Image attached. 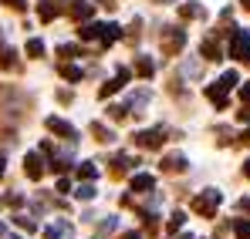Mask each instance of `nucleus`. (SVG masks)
<instances>
[{
    "mask_svg": "<svg viewBox=\"0 0 250 239\" xmlns=\"http://www.w3.org/2000/svg\"><path fill=\"white\" fill-rule=\"evenodd\" d=\"M220 192L216 189H207V192H200L196 199H193V212H200V216H213L216 212V205H220Z\"/></svg>",
    "mask_w": 250,
    "mask_h": 239,
    "instance_id": "1",
    "label": "nucleus"
},
{
    "mask_svg": "<svg viewBox=\"0 0 250 239\" xmlns=\"http://www.w3.org/2000/svg\"><path fill=\"white\" fill-rule=\"evenodd\" d=\"M230 57H237V61H247L250 57V34L247 31H233L230 34Z\"/></svg>",
    "mask_w": 250,
    "mask_h": 239,
    "instance_id": "2",
    "label": "nucleus"
},
{
    "mask_svg": "<svg viewBox=\"0 0 250 239\" xmlns=\"http://www.w3.org/2000/svg\"><path fill=\"white\" fill-rule=\"evenodd\" d=\"M183 44H186V31H179V27H166L163 31V54H179Z\"/></svg>",
    "mask_w": 250,
    "mask_h": 239,
    "instance_id": "3",
    "label": "nucleus"
},
{
    "mask_svg": "<svg viewBox=\"0 0 250 239\" xmlns=\"http://www.w3.org/2000/svg\"><path fill=\"white\" fill-rule=\"evenodd\" d=\"M163 142H166V131L163 128H152V131H139L135 135V145L139 148H163Z\"/></svg>",
    "mask_w": 250,
    "mask_h": 239,
    "instance_id": "4",
    "label": "nucleus"
},
{
    "mask_svg": "<svg viewBox=\"0 0 250 239\" xmlns=\"http://www.w3.org/2000/svg\"><path fill=\"white\" fill-rule=\"evenodd\" d=\"M24 172H27L31 179H41L44 175V165H41V155H38V152H31V155L24 159Z\"/></svg>",
    "mask_w": 250,
    "mask_h": 239,
    "instance_id": "5",
    "label": "nucleus"
},
{
    "mask_svg": "<svg viewBox=\"0 0 250 239\" xmlns=\"http://www.w3.org/2000/svg\"><path fill=\"white\" fill-rule=\"evenodd\" d=\"M207 98L213 101V105H216V108H227V88H223L220 81H216V84H209V88H207Z\"/></svg>",
    "mask_w": 250,
    "mask_h": 239,
    "instance_id": "6",
    "label": "nucleus"
},
{
    "mask_svg": "<svg viewBox=\"0 0 250 239\" xmlns=\"http://www.w3.org/2000/svg\"><path fill=\"white\" fill-rule=\"evenodd\" d=\"M125 81H128V71L122 68V71H119V78H115V81H108V84H102V91H98V94H102V98H108V94H115V91L122 88Z\"/></svg>",
    "mask_w": 250,
    "mask_h": 239,
    "instance_id": "7",
    "label": "nucleus"
},
{
    "mask_svg": "<svg viewBox=\"0 0 250 239\" xmlns=\"http://www.w3.org/2000/svg\"><path fill=\"white\" fill-rule=\"evenodd\" d=\"M47 128H51V131H58V135H64V138H75V135H78L68 121H61V118H47Z\"/></svg>",
    "mask_w": 250,
    "mask_h": 239,
    "instance_id": "8",
    "label": "nucleus"
},
{
    "mask_svg": "<svg viewBox=\"0 0 250 239\" xmlns=\"http://www.w3.org/2000/svg\"><path fill=\"white\" fill-rule=\"evenodd\" d=\"M163 172H186V159L183 155H166L163 159Z\"/></svg>",
    "mask_w": 250,
    "mask_h": 239,
    "instance_id": "9",
    "label": "nucleus"
},
{
    "mask_svg": "<svg viewBox=\"0 0 250 239\" xmlns=\"http://www.w3.org/2000/svg\"><path fill=\"white\" fill-rule=\"evenodd\" d=\"M152 185H156L152 175H135L132 179V192H152Z\"/></svg>",
    "mask_w": 250,
    "mask_h": 239,
    "instance_id": "10",
    "label": "nucleus"
},
{
    "mask_svg": "<svg viewBox=\"0 0 250 239\" xmlns=\"http://www.w3.org/2000/svg\"><path fill=\"white\" fill-rule=\"evenodd\" d=\"M200 54H203L207 61H220V44H216L213 37H207V40H203V47H200Z\"/></svg>",
    "mask_w": 250,
    "mask_h": 239,
    "instance_id": "11",
    "label": "nucleus"
},
{
    "mask_svg": "<svg viewBox=\"0 0 250 239\" xmlns=\"http://www.w3.org/2000/svg\"><path fill=\"white\" fill-rule=\"evenodd\" d=\"M152 71H156V64H152L149 57H139V61H135V74H139V78H152Z\"/></svg>",
    "mask_w": 250,
    "mask_h": 239,
    "instance_id": "12",
    "label": "nucleus"
},
{
    "mask_svg": "<svg viewBox=\"0 0 250 239\" xmlns=\"http://www.w3.org/2000/svg\"><path fill=\"white\" fill-rule=\"evenodd\" d=\"M179 14H183V17H186V20H193V17H203V14H207V10H203V7H200V3H183V7H179Z\"/></svg>",
    "mask_w": 250,
    "mask_h": 239,
    "instance_id": "13",
    "label": "nucleus"
},
{
    "mask_svg": "<svg viewBox=\"0 0 250 239\" xmlns=\"http://www.w3.org/2000/svg\"><path fill=\"white\" fill-rule=\"evenodd\" d=\"M78 37H82V40H91V37H102V24H84L82 31H78Z\"/></svg>",
    "mask_w": 250,
    "mask_h": 239,
    "instance_id": "14",
    "label": "nucleus"
},
{
    "mask_svg": "<svg viewBox=\"0 0 250 239\" xmlns=\"http://www.w3.org/2000/svg\"><path fill=\"white\" fill-rule=\"evenodd\" d=\"M91 135H95L98 142H115V135H112L105 125H91Z\"/></svg>",
    "mask_w": 250,
    "mask_h": 239,
    "instance_id": "15",
    "label": "nucleus"
},
{
    "mask_svg": "<svg viewBox=\"0 0 250 239\" xmlns=\"http://www.w3.org/2000/svg\"><path fill=\"white\" fill-rule=\"evenodd\" d=\"M71 14H75V17H91V3H88V0H75Z\"/></svg>",
    "mask_w": 250,
    "mask_h": 239,
    "instance_id": "16",
    "label": "nucleus"
},
{
    "mask_svg": "<svg viewBox=\"0 0 250 239\" xmlns=\"http://www.w3.org/2000/svg\"><path fill=\"white\" fill-rule=\"evenodd\" d=\"M58 71H61V74H64L68 81H82V68H71V64H61Z\"/></svg>",
    "mask_w": 250,
    "mask_h": 239,
    "instance_id": "17",
    "label": "nucleus"
},
{
    "mask_svg": "<svg viewBox=\"0 0 250 239\" xmlns=\"http://www.w3.org/2000/svg\"><path fill=\"white\" fill-rule=\"evenodd\" d=\"M128 165H132V162H128V159H122V155H119V159L112 162V175H115V179H119V175H125V168H128Z\"/></svg>",
    "mask_w": 250,
    "mask_h": 239,
    "instance_id": "18",
    "label": "nucleus"
},
{
    "mask_svg": "<svg viewBox=\"0 0 250 239\" xmlns=\"http://www.w3.org/2000/svg\"><path fill=\"white\" fill-rule=\"evenodd\" d=\"M58 17V3H41V20H54Z\"/></svg>",
    "mask_w": 250,
    "mask_h": 239,
    "instance_id": "19",
    "label": "nucleus"
},
{
    "mask_svg": "<svg viewBox=\"0 0 250 239\" xmlns=\"http://www.w3.org/2000/svg\"><path fill=\"white\" fill-rule=\"evenodd\" d=\"M220 84H223L227 91H230V88H237V84H240V78H237V71H227V74L220 78Z\"/></svg>",
    "mask_w": 250,
    "mask_h": 239,
    "instance_id": "20",
    "label": "nucleus"
},
{
    "mask_svg": "<svg viewBox=\"0 0 250 239\" xmlns=\"http://www.w3.org/2000/svg\"><path fill=\"white\" fill-rule=\"evenodd\" d=\"M14 222H17V226H21V229H27V233H34V229H38V222H34V219H31V216H17V219H14Z\"/></svg>",
    "mask_w": 250,
    "mask_h": 239,
    "instance_id": "21",
    "label": "nucleus"
},
{
    "mask_svg": "<svg viewBox=\"0 0 250 239\" xmlns=\"http://www.w3.org/2000/svg\"><path fill=\"white\" fill-rule=\"evenodd\" d=\"M78 199H95V185H91V182H84V185H78Z\"/></svg>",
    "mask_w": 250,
    "mask_h": 239,
    "instance_id": "22",
    "label": "nucleus"
},
{
    "mask_svg": "<svg viewBox=\"0 0 250 239\" xmlns=\"http://www.w3.org/2000/svg\"><path fill=\"white\" fill-rule=\"evenodd\" d=\"M115 226H119V219H115V216H108V219H105V222L98 226V236H105V233H112Z\"/></svg>",
    "mask_w": 250,
    "mask_h": 239,
    "instance_id": "23",
    "label": "nucleus"
},
{
    "mask_svg": "<svg viewBox=\"0 0 250 239\" xmlns=\"http://www.w3.org/2000/svg\"><path fill=\"white\" fill-rule=\"evenodd\" d=\"M0 68L7 71V68H17V61H14V51H3L0 54Z\"/></svg>",
    "mask_w": 250,
    "mask_h": 239,
    "instance_id": "24",
    "label": "nucleus"
},
{
    "mask_svg": "<svg viewBox=\"0 0 250 239\" xmlns=\"http://www.w3.org/2000/svg\"><path fill=\"white\" fill-rule=\"evenodd\" d=\"M233 229H237V236H240V239H250V219H240Z\"/></svg>",
    "mask_w": 250,
    "mask_h": 239,
    "instance_id": "25",
    "label": "nucleus"
},
{
    "mask_svg": "<svg viewBox=\"0 0 250 239\" xmlns=\"http://www.w3.org/2000/svg\"><path fill=\"white\" fill-rule=\"evenodd\" d=\"M27 54H31V57H41L44 44H41V40H27Z\"/></svg>",
    "mask_w": 250,
    "mask_h": 239,
    "instance_id": "26",
    "label": "nucleus"
},
{
    "mask_svg": "<svg viewBox=\"0 0 250 239\" xmlns=\"http://www.w3.org/2000/svg\"><path fill=\"white\" fill-rule=\"evenodd\" d=\"M78 175H82V179H95V165H91V162H82V165H78Z\"/></svg>",
    "mask_w": 250,
    "mask_h": 239,
    "instance_id": "27",
    "label": "nucleus"
},
{
    "mask_svg": "<svg viewBox=\"0 0 250 239\" xmlns=\"http://www.w3.org/2000/svg\"><path fill=\"white\" fill-rule=\"evenodd\" d=\"M58 54H61V57H78V54H82V51H78V47H75V44H64V47H61V51H58Z\"/></svg>",
    "mask_w": 250,
    "mask_h": 239,
    "instance_id": "28",
    "label": "nucleus"
},
{
    "mask_svg": "<svg viewBox=\"0 0 250 239\" xmlns=\"http://www.w3.org/2000/svg\"><path fill=\"white\" fill-rule=\"evenodd\" d=\"M183 222H186V216H183V212H172V219H169V229L176 233V229H179Z\"/></svg>",
    "mask_w": 250,
    "mask_h": 239,
    "instance_id": "29",
    "label": "nucleus"
},
{
    "mask_svg": "<svg viewBox=\"0 0 250 239\" xmlns=\"http://www.w3.org/2000/svg\"><path fill=\"white\" fill-rule=\"evenodd\" d=\"M183 71H186V74H193V78H196V74H200V64H196V61H189V64H186V68H183Z\"/></svg>",
    "mask_w": 250,
    "mask_h": 239,
    "instance_id": "30",
    "label": "nucleus"
},
{
    "mask_svg": "<svg viewBox=\"0 0 250 239\" xmlns=\"http://www.w3.org/2000/svg\"><path fill=\"white\" fill-rule=\"evenodd\" d=\"M240 98H244V101H250V84H244V91H240Z\"/></svg>",
    "mask_w": 250,
    "mask_h": 239,
    "instance_id": "31",
    "label": "nucleus"
},
{
    "mask_svg": "<svg viewBox=\"0 0 250 239\" xmlns=\"http://www.w3.org/2000/svg\"><path fill=\"white\" fill-rule=\"evenodd\" d=\"M244 175H247V179H250V159L244 162Z\"/></svg>",
    "mask_w": 250,
    "mask_h": 239,
    "instance_id": "32",
    "label": "nucleus"
},
{
    "mask_svg": "<svg viewBox=\"0 0 250 239\" xmlns=\"http://www.w3.org/2000/svg\"><path fill=\"white\" fill-rule=\"evenodd\" d=\"M7 3H10V7H24V0H7Z\"/></svg>",
    "mask_w": 250,
    "mask_h": 239,
    "instance_id": "33",
    "label": "nucleus"
},
{
    "mask_svg": "<svg viewBox=\"0 0 250 239\" xmlns=\"http://www.w3.org/2000/svg\"><path fill=\"white\" fill-rule=\"evenodd\" d=\"M240 209H247V212H250V199H244V202H240Z\"/></svg>",
    "mask_w": 250,
    "mask_h": 239,
    "instance_id": "34",
    "label": "nucleus"
},
{
    "mask_svg": "<svg viewBox=\"0 0 250 239\" xmlns=\"http://www.w3.org/2000/svg\"><path fill=\"white\" fill-rule=\"evenodd\" d=\"M122 239H139V233H125V236Z\"/></svg>",
    "mask_w": 250,
    "mask_h": 239,
    "instance_id": "35",
    "label": "nucleus"
},
{
    "mask_svg": "<svg viewBox=\"0 0 250 239\" xmlns=\"http://www.w3.org/2000/svg\"><path fill=\"white\" fill-rule=\"evenodd\" d=\"M244 145H250V131H247V135H244Z\"/></svg>",
    "mask_w": 250,
    "mask_h": 239,
    "instance_id": "36",
    "label": "nucleus"
},
{
    "mask_svg": "<svg viewBox=\"0 0 250 239\" xmlns=\"http://www.w3.org/2000/svg\"><path fill=\"white\" fill-rule=\"evenodd\" d=\"M0 175H3V155H0Z\"/></svg>",
    "mask_w": 250,
    "mask_h": 239,
    "instance_id": "37",
    "label": "nucleus"
},
{
    "mask_svg": "<svg viewBox=\"0 0 250 239\" xmlns=\"http://www.w3.org/2000/svg\"><path fill=\"white\" fill-rule=\"evenodd\" d=\"M244 7H247V10H250V0H244Z\"/></svg>",
    "mask_w": 250,
    "mask_h": 239,
    "instance_id": "38",
    "label": "nucleus"
},
{
    "mask_svg": "<svg viewBox=\"0 0 250 239\" xmlns=\"http://www.w3.org/2000/svg\"><path fill=\"white\" fill-rule=\"evenodd\" d=\"M183 239H193V236H183Z\"/></svg>",
    "mask_w": 250,
    "mask_h": 239,
    "instance_id": "39",
    "label": "nucleus"
},
{
    "mask_svg": "<svg viewBox=\"0 0 250 239\" xmlns=\"http://www.w3.org/2000/svg\"><path fill=\"white\" fill-rule=\"evenodd\" d=\"M14 239H21V236H14Z\"/></svg>",
    "mask_w": 250,
    "mask_h": 239,
    "instance_id": "40",
    "label": "nucleus"
}]
</instances>
